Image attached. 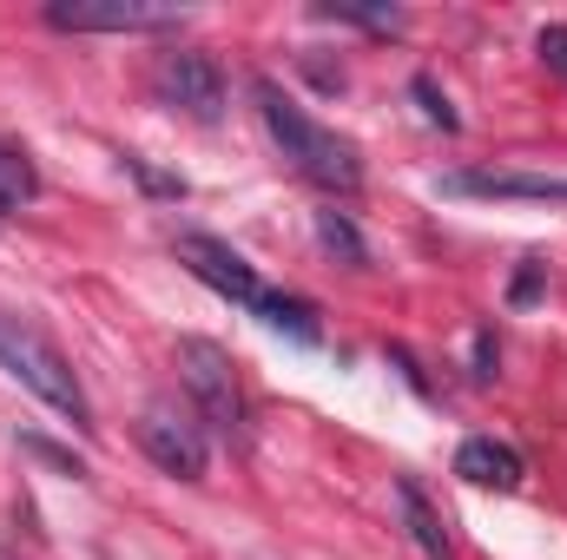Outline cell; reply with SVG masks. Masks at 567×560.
<instances>
[{"mask_svg": "<svg viewBox=\"0 0 567 560\" xmlns=\"http://www.w3.org/2000/svg\"><path fill=\"white\" fill-rule=\"evenodd\" d=\"M258 317H265L271 330H284L290 343H303V350H317V343H323V330H317V310H310L303 297H284V290H265V297H258Z\"/></svg>", "mask_w": 567, "mask_h": 560, "instance_id": "30bf717a", "label": "cell"}, {"mask_svg": "<svg viewBox=\"0 0 567 560\" xmlns=\"http://www.w3.org/2000/svg\"><path fill=\"white\" fill-rule=\"evenodd\" d=\"M410 100L423 106L429 126H442V133H455V126H462V120H455V106H449V100L435 93V80H429V73H416V80H410Z\"/></svg>", "mask_w": 567, "mask_h": 560, "instance_id": "5bb4252c", "label": "cell"}, {"mask_svg": "<svg viewBox=\"0 0 567 560\" xmlns=\"http://www.w3.org/2000/svg\"><path fill=\"white\" fill-rule=\"evenodd\" d=\"M317 238H323V251H337L343 265H370V245L357 238V225H350L343 211H317Z\"/></svg>", "mask_w": 567, "mask_h": 560, "instance_id": "7c38bea8", "label": "cell"}, {"mask_svg": "<svg viewBox=\"0 0 567 560\" xmlns=\"http://www.w3.org/2000/svg\"><path fill=\"white\" fill-rule=\"evenodd\" d=\"M140 448L178 481H198L205 462H212V442H205V422L178 416V409H145L140 416Z\"/></svg>", "mask_w": 567, "mask_h": 560, "instance_id": "8992f818", "label": "cell"}, {"mask_svg": "<svg viewBox=\"0 0 567 560\" xmlns=\"http://www.w3.org/2000/svg\"><path fill=\"white\" fill-rule=\"evenodd\" d=\"M535 283H542V278H535V265H528V271L515 278V303H528V297H535Z\"/></svg>", "mask_w": 567, "mask_h": 560, "instance_id": "d6986e66", "label": "cell"}, {"mask_svg": "<svg viewBox=\"0 0 567 560\" xmlns=\"http://www.w3.org/2000/svg\"><path fill=\"white\" fill-rule=\"evenodd\" d=\"M178 383L192 390V403L205 409V422L225 435V442H245V383H238V363L231 350H218L212 336H185L178 343Z\"/></svg>", "mask_w": 567, "mask_h": 560, "instance_id": "3957f363", "label": "cell"}, {"mask_svg": "<svg viewBox=\"0 0 567 560\" xmlns=\"http://www.w3.org/2000/svg\"><path fill=\"white\" fill-rule=\"evenodd\" d=\"M47 27H60V33H178L185 13L152 7V0H53Z\"/></svg>", "mask_w": 567, "mask_h": 560, "instance_id": "277c9868", "label": "cell"}, {"mask_svg": "<svg viewBox=\"0 0 567 560\" xmlns=\"http://www.w3.org/2000/svg\"><path fill=\"white\" fill-rule=\"evenodd\" d=\"M475 376H482V383L495 376V336H488V330L475 336Z\"/></svg>", "mask_w": 567, "mask_h": 560, "instance_id": "ac0fdd59", "label": "cell"}, {"mask_svg": "<svg viewBox=\"0 0 567 560\" xmlns=\"http://www.w3.org/2000/svg\"><path fill=\"white\" fill-rule=\"evenodd\" d=\"M126 172L140 178L145 191H158V198H185V178H165V172H152L145 158H126Z\"/></svg>", "mask_w": 567, "mask_h": 560, "instance_id": "9a60e30c", "label": "cell"}, {"mask_svg": "<svg viewBox=\"0 0 567 560\" xmlns=\"http://www.w3.org/2000/svg\"><path fill=\"white\" fill-rule=\"evenodd\" d=\"M317 13H330V20H350V27H370V33H403V13H396V7H363V0H323Z\"/></svg>", "mask_w": 567, "mask_h": 560, "instance_id": "4fadbf2b", "label": "cell"}, {"mask_svg": "<svg viewBox=\"0 0 567 560\" xmlns=\"http://www.w3.org/2000/svg\"><path fill=\"white\" fill-rule=\"evenodd\" d=\"M535 46H542V60H548L555 73H567V27H542V40H535Z\"/></svg>", "mask_w": 567, "mask_h": 560, "instance_id": "2e32d148", "label": "cell"}, {"mask_svg": "<svg viewBox=\"0 0 567 560\" xmlns=\"http://www.w3.org/2000/svg\"><path fill=\"white\" fill-rule=\"evenodd\" d=\"M40 191V172H33V158L20 152V145L0 139V211H13V205H27Z\"/></svg>", "mask_w": 567, "mask_h": 560, "instance_id": "8fae6325", "label": "cell"}, {"mask_svg": "<svg viewBox=\"0 0 567 560\" xmlns=\"http://www.w3.org/2000/svg\"><path fill=\"white\" fill-rule=\"evenodd\" d=\"M396 508H403V521H410V541L423 548V560H449V528H442V515L429 508L423 481L396 475Z\"/></svg>", "mask_w": 567, "mask_h": 560, "instance_id": "9c48e42d", "label": "cell"}, {"mask_svg": "<svg viewBox=\"0 0 567 560\" xmlns=\"http://www.w3.org/2000/svg\"><path fill=\"white\" fill-rule=\"evenodd\" d=\"M27 448H33L40 462H53V468H66V475H86V468H80V462L66 455V448H53V442H40V435H27Z\"/></svg>", "mask_w": 567, "mask_h": 560, "instance_id": "e0dca14e", "label": "cell"}, {"mask_svg": "<svg viewBox=\"0 0 567 560\" xmlns=\"http://www.w3.org/2000/svg\"><path fill=\"white\" fill-rule=\"evenodd\" d=\"M0 370L7 376H20L47 409H60L66 422H93L86 409V390H80V376H73V363H66V350L47 336V330H33L27 317H0Z\"/></svg>", "mask_w": 567, "mask_h": 560, "instance_id": "7a4b0ae2", "label": "cell"}, {"mask_svg": "<svg viewBox=\"0 0 567 560\" xmlns=\"http://www.w3.org/2000/svg\"><path fill=\"white\" fill-rule=\"evenodd\" d=\"M251 93H258V120H265V133L278 139V152L310 178V185H323V191H337V198H357V191H363V158H357V145L337 139L330 126H317L278 80H258Z\"/></svg>", "mask_w": 567, "mask_h": 560, "instance_id": "6da1fadb", "label": "cell"}, {"mask_svg": "<svg viewBox=\"0 0 567 560\" xmlns=\"http://www.w3.org/2000/svg\"><path fill=\"white\" fill-rule=\"evenodd\" d=\"M455 475H468V481H482V488H515V481H522V455H515L508 442H495V435H468V442L455 448Z\"/></svg>", "mask_w": 567, "mask_h": 560, "instance_id": "ba28073f", "label": "cell"}, {"mask_svg": "<svg viewBox=\"0 0 567 560\" xmlns=\"http://www.w3.org/2000/svg\"><path fill=\"white\" fill-rule=\"evenodd\" d=\"M178 265H185L198 283H212L218 297L245 303V310H258V297H265L258 271H251V265H245L225 238H212V231H185V238H178Z\"/></svg>", "mask_w": 567, "mask_h": 560, "instance_id": "52a82bcc", "label": "cell"}, {"mask_svg": "<svg viewBox=\"0 0 567 560\" xmlns=\"http://www.w3.org/2000/svg\"><path fill=\"white\" fill-rule=\"evenodd\" d=\"M152 80H158L165 106H178V113H192V120H205V126L225 113V66H218L212 53H198V46L165 53Z\"/></svg>", "mask_w": 567, "mask_h": 560, "instance_id": "5b68a950", "label": "cell"}]
</instances>
